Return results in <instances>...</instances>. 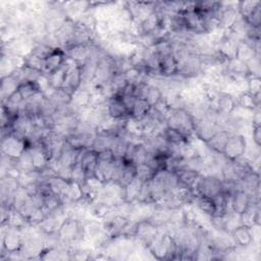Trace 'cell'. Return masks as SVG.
Segmentation results:
<instances>
[{"instance_id": "cell-1", "label": "cell", "mask_w": 261, "mask_h": 261, "mask_svg": "<svg viewBox=\"0 0 261 261\" xmlns=\"http://www.w3.org/2000/svg\"><path fill=\"white\" fill-rule=\"evenodd\" d=\"M196 195H202L213 198L222 192V178L218 175L205 174L199 176L194 188Z\"/></svg>"}, {"instance_id": "cell-2", "label": "cell", "mask_w": 261, "mask_h": 261, "mask_svg": "<svg viewBox=\"0 0 261 261\" xmlns=\"http://www.w3.org/2000/svg\"><path fill=\"white\" fill-rule=\"evenodd\" d=\"M247 145L248 143L244 135L239 133L230 134L222 155L227 160H237L245 155Z\"/></svg>"}, {"instance_id": "cell-3", "label": "cell", "mask_w": 261, "mask_h": 261, "mask_svg": "<svg viewBox=\"0 0 261 261\" xmlns=\"http://www.w3.org/2000/svg\"><path fill=\"white\" fill-rule=\"evenodd\" d=\"M65 59H66V53L63 48H60V47L53 48L44 60L42 73L48 76L52 72L61 68L65 62Z\"/></svg>"}, {"instance_id": "cell-4", "label": "cell", "mask_w": 261, "mask_h": 261, "mask_svg": "<svg viewBox=\"0 0 261 261\" xmlns=\"http://www.w3.org/2000/svg\"><path fill=\"white\" fill-rule=\"evenodd\" d=\"M107 109L109 116L114 119H124L130 117V112L125 107L118 94H113L108 99Z\"/></svg>"}, {"instance_id": "cell-5", "label": "cell", "mask_w": 261, "mask_h": 261, "mask_svg": "<svg viewBox=\"0 0 261 261\" xmlns=\"http://www.w3.org/2000/svg\"><path fill=\"white\" fill-rule=\"evenodd\" d=\"M228 203L230 211L241 214L252 204V199L250 195L245 191L237 190L230 195Z\"/></svg>"}, {"instance_id": "cell-6", "label": "cell", "mask_w": 261, "mask_h": 261, "mask_svg": "<svg viewBox=\"0 0 261 261\" xmlns=\"http://www.w3.org/2000/svg\"><path fill=\"white\" fill-rule=\"evenodd\" d=\"M230 233L237 247L249 248L255 243L251 228L246 225L241 224L237 226Z\"/></svg>"}, {"instance_id": "cell-7", "label": "cell", "mask_w": 261, "mask_h": 261, "mask_svg": "<svg viewBox=\"0 0 261 261\" xmlns=\"http://www.w3.org/2000/svg\"><path fill=\"white\" fill-rule=\"evenodd\" d=\"M229 136L230 133L228 130L219 129L207 143H205V145L209 151L216 154H222Z\"/></svg>"}, {"instance_id": "cell-8", "label": "cell", "mask_w": 261, "mask_h": 261, "mask_svg": "<svg viewBox=\"0 0 261 261\" xmlns=\"http://www.w3.org/2000/svg\"><path fill=\"white\" fill-rule=\"evenodd\" d=\"M260 95L253 96L249 92H241L239 93L234 98H236V103L238 107L254 111L255 109L259 108L260 106Z\"/></svg>"}, {"instance_id": "cell-9", "label": "cell", "mask_w": 261, "mask_h": 261, "mask_svg": "<svg viewBox=\"0 0 261 261\" xmlns=\"http://www.w3.org/2000/svg\"><path fill=\"white\" fill-rule=\"evenodd\" d=\"M236 106H237L236 98L232 94L227 93L225 91H220L219 92L217 102H216L217 111L229 115V114L232 113Z\"/></svg>"}, {"instance_id": "cell-10", "label": "cell", "mask_w": 261, "mask_h": 261, "mask_svg": "<svg viewBox=\"0 0 261 261\" xmlns=\"http://www.w3.org/2000/svg\"><path fill=\"white\" fill-rule=\"evenodd\" d=\"M177 180L180 185H184L188 188L193 189L196 181L198 180L199 176L201 175V173L195 169H192L190 167H182L178 170L175 171Z\"/></svg>"}, {"instance_id": "cell-11", "label": "cell", "mask_w": 261, "mask_h": 261, "mask_svg": "<svg viewBox=\"0 0 261 261\" xmlns=\"http://www.w3.org/2000/svg\"><path fill=\"white\" fill-rule=\"evenodd\" d=\"M196 208L199 210V212L207 215V216H213L216 212V207L215 203L212 198L202 196V195H197L194 202Z\"/></svg>"}, {"instance_id": "cell-12", "label": "cell", "mask_w": 261, "mask_h": 261, "mask_svg": "<svg viewBox=\"0 0 261 261\" xmlns=\"http://www.w3.org/2000/svg\"><path fill=\"white\" fill-rule=\"evenodd\" d=\"M17 91L19 92L20 96L24 101L31 99L36 94L40 93V88L37 84V82H30V81H23L18 85Z\"/></svg>"}, {"instance_id": "cell-13", "label": "cell", "mask_w": 261, "mask_h": 261, "mask_svg": "<svg viewBox=\"0 0 261 261\" xmlns=\"http://www.w3.org/2000/svg\"><path fill=\"white\" fill-rule=\"evenodd\" d=\"M151 105L142 98H137L136 103L130 111V117L135 118V119H142L144 118L146 115L149 114L150 110H151Z\"/></svg>"}, {"instance_id": "cell-14", "label": "cell", "mask_w": 261, "mask_h": 261, "mask_svg": "<svg viewBox=\"0 0 261 261\" xmlns=\"http://www.w3.org/2000/svg\"><path fill=\"white\" fill-rule=\"evenodd\" d=\"M155 174L156 171L146 163L136 165V178H138L142 182L151 180L155 176Z\"/></svg>"}, {"instance_id": "cell-15", "label": "cell", "mask_w": 261, "mask_h": 261, "mask_svg": "<svg viewBox=\"0 0 261 261\" xmlns=\"http://www.w3.org/2000/svg\"><path fill=\"white\" fill-rule=\"evenodd\" d=\"M149 89L146 93L145 100L151 105V107L155 106L162 98H163V93L162 91L155 85L149 83Z\"/></svg>"}, {"instance_id": "cell-16", "label": "cell", "mask_w": 261, "mask_h": 261, "mask_svg": "<svg viewBox=\"0 0 261 261\" xmlns=\"http://www.w3.org/2000/svg\"><path fill=\"white\" fill-rule=\"evenodd\" d=\"M259 4H261L260 1H241V2H239L238 3V12H239L240 17H242L243 19L248 17Z\"/></svg>"}, {"instance_id": "cell-17", "label": "cell", "mask_w": 261, "mask_h": 261, "mask_svg": "<svg viewBox=\"0 0 261 261\" xmlns=\"http://www.w3.org/2000/svg\"><path fill=\"white\" fill-rule=\"evenodd\" d=\"M245 63H246L247 71H248V73H249L250 76L260 77V73H261L260 57L254 56V57H252L251 59H249L248 61H246Z\"/></svg>"}, {"instance_id": "cell-18", "label": "cell", "mask_w": 261, "mask_h": 261, "mask_svg": "<svg viewBox=\"0 0 261 261\" xmlns=\"http://www.w3.org/2000/svg\"><path fill=\"white\" fill-rule=\"evenodd\" d=\"M260 89H261L260 77L250 76L247 80V92H249L253 96H256V95H260Z\"/></svg>"}, {"instance_id": "cell-19", "label": "cell", "mask_w": 261, "mask_h": 261, "mask_svg": "<svg viewBox=\"0 0 261 261\" xmlns=\"http://www.w3.org/2000/svg\"><path fill=\"white\" fill-rule=\"evenodd\" d=\"M251 136H252L253 143L255 145H257L258 147H260V145H261V126L252 125V127H251Z\"/></svg>"}]
</instances>
